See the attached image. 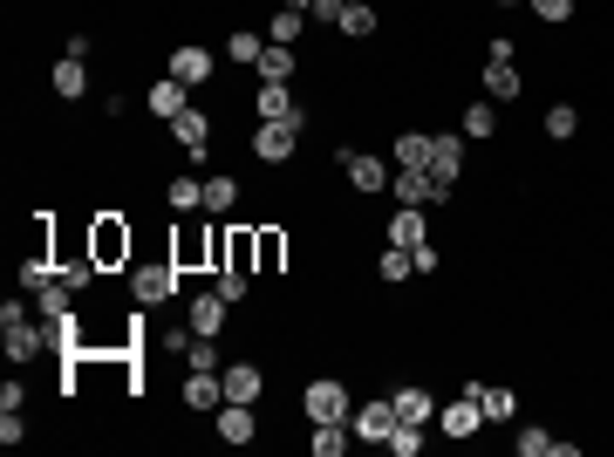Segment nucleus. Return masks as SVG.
<instances>
[{
    "label": "nucleus",
    "instance_id": "f257e3e1",
    "mask_svg": "<svg viewBox=\"0 0 614 457\" xmlns=\"http://www.w3.org/2000/svg\"><path fill=\"white\" fill-rule=\"evenodd\" d=\"M0 348H7L14 362H35L41 348H48V328H35L21 301H7V307H0Z\"/></svg>",
    "mask_w": 614,
    "mask_h": 457
},
{
    "label": "nucleus",
    "instance_id": "f03ea898",
    "mask_svg": "<svg viewBox=\"0 0 614 457\" xmlns=\"http://www.w3.org/2000/svg\"><path fill=\"white\" fill-rule=\"evenodd\" d=\"M301 410H307V423H348V417H355V403H348V382H335V376L307 382Z\"/></svg>",
    "mask_w": 614,
    "mask_h": 457
},
{
    "label": "nucleus",
    "instance_id": "7ed1b4c3",
    "mask_svg": "<svg viewBox=\"0 0 614 457\" xmlns=\"http://www.w3.org/2000/svg\"><path fill=\"white\" fill-rule=\"evenodd\" d=\"M430 178H437V191L451 198V185H458L464 171V130H444V137H430V164H423Z\"/></svg>",
    "mask_w": 614,
    "mask_h": 457
},
{
    "label": "nucleus",
    "instance_id": "20e7f679",
    "mask_svg": "<svg viewBox=\"0 0 614 457\" xmlns=\"http://www.w3.org/2000/svg\"><path fill=\"white\" fill-rule=\"evenodd\" d=\"M294 151H301V130H294V123H260V130H253V157H260V164H294Z\"/></svg>",
    "mask_w": 614,
    "mask_h": 457
},
{
    "label": "nucleus",
    "instance_id": "39448f33",
    "mask_svg": "<svg viewBox=\"0 0 614 457\" xmlns=\"http://www.w3.org/2000/svg\"><path fill=\"white\" fill-rule=\"evenodd\" d=\"M396 423H403V417H396V396H383V403H362V410L348 417V430H355L362 444H389Z\"/></svg>",
    "mask_w": 614,
    "mask_h": 457
},
{
    "label": "nucleus",
    "instance_id": "423d86ee",
    "mask_svg": "<svg viewBox=\"0 0 614 457\" xmlns=\"http://www.w3.org/2000/svg\"><path fill=\"white\" fill-rule=\"evenodd\" d=\"M335 164L348 171V185L362 191V198H376V191L389 185V164H383V157H369V151H342Z\"/></svg>",
    "mask_w": 614,
    "mask_h": 457
},
{
    "label": "nucleus",
    "instance_id": "0eeeda50",
    "mask_svg": "<svg viewBox=\"0 0 614 457\" xmlns=\"http://www.w3.org/2000/svg\"><path fill=\"white\" fill-rule=\"evenodd\" d=\"M478 423H485V410H478L471 389H458V396L437 410V430H444V437H478Z\"/></svg>",
    "mask_w": 614,
    "mask_h": 457
},
{
    "label": "nucleus",
    "instance_id": "6e6552de",
    "mask_svg": "<svg viewBox=\"0 0 614 457\" xmlns=\"http://www.w3.org/2000/svg\"><path fill=\"white\" fill-rule=\"evenodd\" d=\"M253 110H260V123H294L301 130L307 123V110L287 96V82H260V96H253Z\"/></svg>",
    "mask_w": 614,
    "mask_h": 457
},
{
    "label": "nucleus",
    "instance_id": "1a4fd4ad",
    "mask_svg": "<svg viewBox=\"0 0 614 457\" xmlns=\"http://www.w3.org/2000/svg\"><path fill=\"white\" fill-rule=\"evenodd\" d=\"M178 294V267H137L130 273V301L137 307H157V301H171Z\"/></svg>",
    "mask_w": 614,
    "mask_h": 457
},
{
    "label": "nucleus",
    "instance_id": "9d476101",
    "mask_svg": "<svg viewBox=\"0 0 614 457\" xmlns=\"http://www.w3.org/2000/svg\"><path fill=\"white\" fill-rule=\"evenodd\" d=\"M226 294H219V287H212V294H192V301H185V328H192V335H219V328H226Z\"/></svg>",
    "mask_w": 614,
    "mask_h": 457
},
{
    "label": "nucleus",
    "instance_id": "9b49d317",
    "mask_svg": "<svg viewBox=\"0 0 614 457\" xmlns=\"http://www.w3.org/2000/svg\"><path fill=\"white\" fill-rule=\"evenodd\" d=\"M485 96H492V103H512V96H519V69H512V41H499V48H492V62H485Z\"/></svg>",
    "mask_w": 614,
    "mask_h": 457
},
{
    "label": "nucleus",
    "instance_id": "f8f14e48",
    "mask_svg": "<svg viewBox=\"0 0 614 457\" xmlns=\"http://www.w3.org/2000/svg\"><path fill=\"white\" fill-rule=\"evenodd\" d=\"M219 403H226V382H219V369H192V382H185V410H198V417H219Z\"/></svg>",
    "mask_w": 614,
    "mask_h": 457
},
{
    "label": "nucleus",
    "instance_id": "ddd939ff",
    "mask_svg": "<svg viewBox=\"0 0 614 457\" xmlns=\"http://www.w3.org/2000/svg\"><path fill=\"white\" fill-rule=\"evenodd\" d=\"M130 253V226H116V219H96V232H89V260L96 267H116Z\"/></svg>",
    "mask_w": 614,
    "mask_h": 457
},
{
    "label": "nucleus",
    "instance_id": "4468645a",
    "mask_svg": "<svg viewBox=\"0 0 614 457\" xmlns=\"http://www.w3.org/2000/svg\"><path fill=\"white\" fill-rule=\"evenodd\" d=\"M471 396H478V410H485V423H512L519 417V396L505 389V382H464Z\"/></svg>",
    "mask_w": 614,
    "mask_h": 457
},
{
    "label": "nucleus",
    "instance_id": "2eb2a0df",
    "mask_svg": "<svg viewBox=\"0 0 614 457\" xmlns=\"http://www.w3.org/2000/svg\"><path fill=\"white\" fill-rule=\"evenodd\" d=\"M212 69H219V62H212V48H192V41L171 55V76L185 82V89H205V82H212Z\"/></svg>",
    "mask_w": 614,
    "mask_h": 457
},
{
    "label": "nucleus",
    "instance_id": "dca6fc26",
    "mask_svg": "<svg viewBox=\"0 0 614 457\" xmlns=\"http://www.w3.org/2000/svg\"><path fill=\"white\" fill-rule=\"evenodd\" d=\"M144 110H151V116H164V123H178V116L192 110V96H185V82H178V76H164V82H151Z\"/></svg>",
    "mask_w": 614,
    "mask_h": 457
},
{
    "label": "nucleus",
    "instance_id": "f3484780",
    "mask_svg": "<svg viewBox=\"0 0 614 457\" xmlns=\"http://www.w3.org/2000/svg\"><path fill=\"white\" fill-rule=\"evenodd\" d=\"M219 382H226V403H260V389H267L260 362H232V369H219Z\"/></svg>",
    "mask_w": 614,
    "mask_h": 457
},
{
    "label": "nucleus",
    "instance_id": "a211bd4d",
    "mask_svg": "<svg viewBox=\"0 0 614 457\" xmlns=\"http://www.w3.org/2000/svg\"><path fill=\"white\" fill-rule=\"evenodd\" d=\"M171 137L192 151V164H205V151H212V116H205V110H185L178 123H171Z\"/></svg>",
    "mask_w": 614,
    "mask_h": 457
},
{
    "label": "nucleus",
    "instance_id": "6ab92c4d",
    "mask_svg": "<svg viewBox=\"0 0 614 457\" xmlns=\"http://www.w3.org/2000/svg\"><path fill=\"white\" fill-rule=\"evenodd\" d=\"M219 437H226L232 451L253 444V437H260V430H253V403H219Z\"/></svg>",
    "mask_w": 614,
    "mask_h": 457
},
{
    "label": "nucleus",
    "instance_id": "aec40b11",
    "mask_svg": "<svg viewBox=\"0 0 614 457\" xmlns=\"http://www.w3.org/2000/svg\"><path fill=\"white\" fill-rule=\"evenodd\" d=\"M396 198H403V205H430V198H444V191H437V178H430L423 164H403V171H396Z\"/></svg>",
    "mask_w": 614,
    "mask_h": 457
},
{
    "label": "nucleus",
    "instance_id": "412c9836",
    "mask_svg": "<svg viewBox=\"0 0 614 457\" xmlns=\"http://www.w3.org/2000/svg\"><path fill=\"white\" fill-rule=\"evenodd\" d=\"M28 294H41V287H55L62 280V267H48V246H28V260H21V273H14Z\"/></svg>",
    "mask_w": 614,
    "mask_h": 457
},
{
    "label": "nucleus",
    "instance_id": "4be33fe9",
    "mask_svg": "<svg viewBox=\"0 0 614 457\" xmlns=\"http://www.w3.org/2000/svg\"><path fill=\"white\" fill-rule=\"evenodd\" d=\"M396 417H403V423H430V417H437V403H430L423 382H403V389H396Z\"/></svg>",
    "mask_w": 614,
    "mask_h": 457
},
{
    "label": "nucleus",
    "instance_id": "5701e85b",
    "mask_svg": "<svg viewBox=\"0 0 614 457\" xmlns=\"http://www.w3.org/2000/svg\"><path fill=\"white\" fill-rule=\"evenodd\" d=\"M55 96H62V103H82V96H89V69H82L76 55L55 62Z\"/></svg>",
    "mask_w": 614,
    "mask_h": 457
},
{
    "label": "nucleus",
    "instance_id": "b1692460",
    "mask_svg": "<svg viewBox=\"0 0 614 457\" xmlns=\"http://www.w3.org/2000/svg\"><path fill=\"white\" fill-rule=\"evenodd\" d=\"M280 260H287V232H253V267L260 273H280Z\"/></svg>",
    "mask_w": 614,
    "mask_h": 457
},
{
    "label": "nucleus",
    "instance_id": "393cba45",
    "mask_svg": "<svg viewBox=\"0 0 614 457\" xmlns=\"http://www.w3.org/2000/svg\"><path fill=\"white\" fill-rule=\"evenodd\" d=\"M164 198H171V212H205V178H185V171H178V178L164 185Z\"/></svg>",
    "mask_w": 614,
    "mask_h": 457
},
{
    "label": "nucleus",
    "instance_id": "a878e982",
    "mask_svg": "<svg viewBox=\"0 0 614 457\" xmlns=\"http://www.w3.org/2000/svg\"><path fill=\"white\" fill-rule=\"evenodd\" d=\"M389 246H423V205H403L389 219Z\"/></svg>",
    "mask_w": 614,
    "mask_h": 457
},
{
    "label": "nucleus",
    "instance_id": "bb28decb",
    "mask_svg": "<svg viewBox=\"0 0 614 457\" xmlns=\"http://www.w3.org/2000/svg\"><path fill=\"white\" fill-rule=\"evenodd\" d=\"M253 69H260V82H287V76H294V48H280V41H267V55H260Z\"/></svg>",
    "mask_w": 614,
    "mask_h": 457
},
{
    "label": "nucleus",
    "instance_id": "cd10ccee",
    "mask_svg": "<svg viewBox=\"0 0 614 457\" xmlns=\"http://www.w3.org/2000/svg\"><path fill=\"white\" fill-rule=\"evenodd\" d=\"M69 294H76V287H69V280H55V287H41V294H35V307H41V321H69Z\"/></svg>",
    "mask_w": 614,
    "mask_h": 457
},
{
    "label": "nucleus",
    "instance_id": "c85d7f7f",
    "mask_svg": "<svg viewBox=\"0 0 614 457\" xmlns=\"http://www.w3.org/2000/svg\"><path fill=\"white\" fill-rule=\"evenodd\" d=\"M348 437H355L348 423H314V457H342Z\"/></svg>",
    "mask_w": 614,
    "mask_h": 457
},
{
    "label": "nucleus",
    "instance_id": "c756f323",
    "mask_svg": "<svg viewBox=\"0 0 614 457\" xmlns=\"http://www.w3.org/2000/svg\"><path fill=\"white\" fill-rule=\"evenodd\" d=\"M519 451H526V457H553V451H560V457H574V444H560L553 430H519Z\"/></svg>",
    "mask_w": 614,
    "mask_h": 457
},
{
    "label": "nucleus",
    "instance_id": "7c9ffc66",
    "mask_svg": "<svg viewBox=\"0 0 614 457\" xmlns=\"http://www.w3.org/2000/svg\"><path fill=\"white\" fill-rule=\"evenodd\" d=\"M376 273H383L389 287H396V280H410V273H417V260H410V246H383V260H376Z\"/></svg>",
    "mask_w": 614,
    "mask_h": 457
},
{
    "label": "nucleus",
    "instance_id": "2f4dec72",
    "mask_svg": "<svg viewBox=\"0 0 614 457\" xmlns=\"http://www.w3.org/2000/svg\"><path fill=\"white\" fill-rule=\"evenodd\" d=\"M383 451H389V457H417V451H423V423H396Z\"/></svg>",
    "mask_w": 614,
    "mask_h": 457
},
{
    "label": "nucleus",
    "instance_id": "473e14b6",
    "mask_svg": "<svg viewBox=\"0 0 614 457\" xmlns=\"http://www.w3.org/2000/svg\"><path fill=\"white\" fill-rule=\"evenodd\" d=\"M185 369H219V335H192L185 342Z\"/></svg>",
    "mask_w": 614,
    "mask_h": 457
},
{
    "label": "nucleus",
    "instance_id": "72a5a7b5",
    "mask_svg": "<svg viewBox=\"0 0 614 457\" xmlns=\"http://www.w3.org/2000/svg\"><path fill=\"white\" fill-rule=\"evenodd\" d=\"M342 35H376V7H369V0H355V7H342Z\"/></svg>",
    "mask_w": 614,
    "mask_h": 457
},
{
    "label": "nucleus",
    "instance_id": "f704fd0d",
    "mask_svg": "<svg viewBox=\"0 0 614 457\" xmlns=\"http://www.w3.org/2000/svg\"><path fill=\"white\" fill-rule=\"evenodd\" d=\"M580 130V116H574V103H553V110H546V137H553V144H567V137H574Z\"/></svg>",
    "mask_w": 614,
    "mask_h": 457
},
{
    "label": "nucleus",
    "instance_id": "c9c22d12",
    "mask_svg": "<svg viewBox=\"0 0 614 457\" xmlns=\"http://www.w3.org/2000/svg\"><path fill=\"white\" fill-rule=\"evenodd\" d=\"M267 41H280V48H294V41H301V14H294V7H280V14L267 21Z\"/></svg>",
    "mask_w": 614,
    "mask_h": 457
},
{
    "label": "nucleus",
    "instance_id": "e433bc0d",
    "mask_svg": "<svg viewBox=\"0 0 614 457\" xmlns=\"http://www.w3.org/2000/svg\"><path fill=\"white\" fill-rule=\"evenodd\" d=\"M403 164H430V137H423V130L396 137V171H403Z\"/></svg>",
    "mask_w": 614,
    "mask_h": 457
},
{
    "label": "nucleus",
    "instance_id": "4c0bfd02",
    "mask_svg": "<svg viewBox=\"0 0 614 457\" xmlns=\"http://www.w3.org/2000/svg\"><path fill=\"white\" fill-rule=\"evenodd\" d=\"M239 205V185L232 178H205V212H232Z\"/></svg>",
    "mask_w": 614,
    "mask_h": 457
},
{
    "label": "nucleus",
    "instance_id": "58836bf2",
    "mask_svg": "<svg viewBox=\"0 0 614 457\" xmlns=\"http://www.w3.org/2000/svg\"><path fill=\"white\" fill-rule=\"evenodd\" d=\"M492 130H499V110H492V103H471V110H464V137H492Z\"/></svg>",
    "mask_w": 614,
    "mask_h": 457
},
{
    "label": "nucleus",
    "instance_id": "ea45409f",
    "mask_svg": "<svg viewBox=\"0 0 614 457\" xmlns=\"http://www.w3.org/2000/svg\"><path fill=\"white\" fill-rule=\"evenodd\" d=\"M226 55H232V62H260V55H267V35H253V28H239Z\"/></svg>",
    "mask_w": 614,
    "mask_h": 457
},
{
    "label": "nucleus",
    "instance_id": "a19ab883",
    "mask_svg": "<svg viewBox=\"0 0 614 457\" xmlns=\"http://www.w3.org/2000/svg\"><path fill=\"white\" fill-rule=\"evenodd\" d=\"M212 287H219V294L239 307V301H246V267H219V280H212Z\"/></svg>",
    "mask_w": 614,
    "mask_h": 457
},
{
    "label": "nucleus",
    "instance_id": "79ce46f5",
    "mask_svg": "<svg viewBox=\"0 0 614 457\" xmlns=\"http://www.w3.org/2000/svg\"><path fill=\"white\" fill-rule=\"evenodd\" d=\"M539 21H574V0H526Z\"/></svg>",
    "mask_w": 614,
    "mask_h": 457
},
{
    "label": "nucleus",
    "instance_id": "37998d69",
    "mask_svg": "<svg viewBox=\"0 0 614 457\" xmlns=\"http://www.w3.org/2000/svg\"><path fill=\"white\" fill-rule=\"evenodd\" d=\"M342 7H348V0H314L307 14H314V21H328V28H342Z\"/></svg>",
    "mask_w": 614,
    "mask_h": 457
},
{
    "label": "nucleus",
    "instance_id": "c03bdc74",
    "mask_svg": "<svg viewBox=\"0 0 614 457\" xmlns=\"http://www.w3.org/2000/svg\"><path fill=\"white\" fill-rule=\"evenodd\" d=\"M28 430H21V410H0V444H21Z\"/></svg>",
    "mask_w": 614,
    "mask_h": 457
},
{
    "label": "nucleus",
    "instance_id": "a18cd8bd",
    "mask_svg": "<svg viewBox=\"0 0 614 457\" xmlns=\"http://www.w3.org/2000/svg\"><path fill=\"white\" fill-rule=\"evenodd\" d=\"M410 260H417V273H437V267H444V260H437V246H430V239H423V246H410Z\"/></svg>",
    "mask_w": 614,
    "mask_h": 457
},
{
    "label": "nucleus",
    "instance_id": "49530a36",
    "mask_svg": "<svg viewBox=\"0 0 614 457\" xmlns=\"http://www.w3.org/2000/svg\"><path fill=\"white\" fill-rule=\"evenodd\" d=\"M28 403V382H0V410H21Z\"/></svg>",
    "mask_w": 614,
    "mask_h": 457
},
{
    "label": "nucleus",
    "instance_id": "de8ad7c7",
    "mask_svg": "<svg viewBox=\"0 0 614 457\" xmlns=\"http://www.w3.org/2000/svg\"><path fill=\"white\" fill-rule=\"evenodd\" d=\"M280 7H294V14H307V7H314V0H280Z\"/></svg>",
    "mask_w": 614,
    "mask_h": 457
},
{
    "label": "nucleus",
    "instance_id": "09e8293b",
    "mask_svg": "<svg viewBox=\"0 0 614 457\" xmlns=\"http://www.w3.org/2000/svg\"><path fill=\"white\" fill-rule=\"evenodd\" d=\"M499 7H519V0H499Z\"/></svg>",
    "mask_w": 614,
    "mask_h": 457
},
{
    "label": "nucleus",
    "instance_id": "8fccbe9b",
    "mask_svg": "<svg viewBox=\"0 0 614 457\" xmlns=\"http://www.w3.org/2000/svg\"><path fill=\"white\" fill-rule=\"evenodd\" d=\"M348 7H355V0H348Z\"/></svg>",
    "mask_w": 614,
    "mask_h": 457
}]
</instances>
